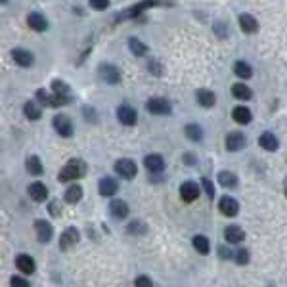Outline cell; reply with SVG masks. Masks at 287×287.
Listing matches in <instances>:
<instances>
[{
	"label": "cell",
	"instance_id": "cell-6",
	"mask_svg": "<svg viewBox=\"0 0 287 287\" xmlns=\"http://www.w3.org/2000/svg\"><path fill=\"white\" fill-rule=\"evenodd\" d=\"M146 109L149 113H153V115H169L172 106L165 98H151V100L146 102Z\"/></svg>",
	"mask_w": 287,
	"mask_h": 287
},
{
	"label": "cell",
	"instance_id": "cell-44",
	"mask_svg": "<svg viewBox=\"0 0 287 287\" xmlns=\"http://www.w3.org/2000/svg\"><path fill=\"white\" fill-rule=\"evenodd\" d=\"M50 213H52L54 216H58V214L62 213V209L58 211V201H52V203H50Z\"/></svg>",
	"mask_w": 287,
	"mask_h": 287
},
{
	"label": "cell",
	"instance_id": "cell-46",
	"mask_svg": "<svg viewBox=\"0 0 287 287\" xmlns=\"http://www.w3.org/2000/svg\"><path fill=\"white\" fill-rule=\"evenodd\" d=\"M283 193H285V197H287V178L283 180Z\"/></svg>",
	"mask_w": 287,
	"mask_h": 287
},
{
	"label": "cell",
	"instance_id": "cell-32",
	"mask_svg": "<svg viewBox=\"0 0 287 287\" xmlns=\"http://www.w3.org/2000/svg\"><path fill=\"white\" fill-rule=\"evenodd\" d=\"M25 167H27V172L33 174V176H41L44 170L43 163H41V159H39L37 155H31V157L27 159V163H25Z\"/></svg>",
	"mask_w": 287,
	"mask_h": 287
},
{
	"label": "cell",
	"instance_id": "cell-1",
	"mask_svg": "<svg viewBox=\"0 0 287 287\" xmlns=\"http://www.w3.org/2000/svg\"><path fill=\"white\" fill-rule=\"evenodd\" d=\"M86 172V165L83 159H71L65 163V167L60 170L58 174V180L60 182H71L77 178H83Z\"/></svg>",
	"mask_w": 287,
	"mask_h": 287
},
{
	"label": "cell",
	"instance_id": "cell-18",
	"mask_svg": "<svg viewBox=\"0 0 287 287\" xmlns=\"http://www.w3.org/2000/svg\"><path fill=\"white\" fill-rule=\"evenodd\" d=\"M27 25L31 27L33 31L37 33H43L48 29V22H46V18H44L43 14H39V12H33L27 16Z\"/></svg>",
	"mask_w": 287,
	"mask_h": 287
},
{
	"label": "cell",
	"instance_id": "cell-7",
	"mask_svg": "<svg viewBox=\"0 0 287 287\" xmlns=\"http://www.w3.org/2000/svg\"><path fill=\"white\" fill-rule=\"evenodd\" d=\"M35 234H37V239H39L41 243H48L54 235L52 224L46 222V220H37V222H35Z\"/></svg>",
	"mask_w": 287,
	"mask_h": 287
},
{
	"label": "cell",
	"instance_id": "cell-40",
	"mask_svg": "<svg viewBox=\"0 0 287 287\" xmlns=\"http://www.w3.org/2000/svg\"><path fill=\"white\" fill-rule=\"evenodd\" d=\"M10 285L12 287H31L29 285V281L25 279V277H20V276H14L10 279Z\"/></svg>",
	"mask_w": 287,
	"mask_h": 287
},
{
	"label": "cell",
	"instance_id": "cell-29",
	"mask_svg": "<svg viewBox=\"0 0 287 287\" xmlns=\"http://www.w3.org/2000/svg\"><path fill=\"white\" fill-rule=\"evenodd\" d=\"M184 134H186V138L191 140V142H201L203 140L201 127H199V125H195V123L186 125V127H184Z\"/></svg>",
	"mask_w": 287,
	"mask_h": 287
},
{
	"label": "cell",
	"instance_id": "cell-35",
	"mask_svg": "<svg viewBox=\"0 0 287 287\" xmlns=\"http://www.w3.org/2000/svg\"><path fill=\"white\" fill-rule=\"evenodd\" d=\"M52 90L56 92V94L65 96V98H69V100H71V90H69V86L65 85L64 81H54V83H52Z\"/></svg>",
	"mask_w": 287,
	"mask_h": 287
},
{
	"label": "cell",
	"instance_id": "cell-11",
	"mask_svg": "<svg viewBox=\"0 0 287 287\" xmlns=\"http://www.w3.org/2000/svg\"><path fill=\"white\" fill-rule=\"evenodd\" d=\"M153 6H157V2H155V0H144V2H138L136 6H132V8H128V10L123 12V16H121V18H127V20H136L142 12L148 10V8H153Z\"/></svg>",
	"mask_w": 287,
	"mask_h": 287
},
{
	"label": "cell",
	"instance_id": "cell-5",
	"mask_svg": "<svg viewBox=\"0 0 287 287\" xmlns=\"http://www.w3.org/2000/svg\"><path fill=\"white\" fill-rule=\"evenodd\" d=\"M54 128H56V132L60 134V136H64V138H69V136H73V123H71V119L64 115V113H60V115H56L54 117Z\"/></svg>",
	"mask_w": 287,
	"mask_h": 287
},
{
	"label": "cell",
	"instance_id": "cell-41",
	"mask_svg": "<svg viewBox=\"0 0 287 287\" xmlns=\"http://www.w3.org/2000/svg\"><path fill=\"white\" fill-rule=\"evenodd\" d=\"M134 287H153V283H151V279H149L148 276H140V277H136Z\"/></svg>",
	"mask_w": 287,
	"mask_h": 287
},
{
	"label": "cell",
	"instance_id": "cell-38",
	"mask_svg": "<svg viewBox=\"0 0 287 287\" xmlns=\"http://www.w3.org/2000/svg\"><path fill=\"white\" fill-rule=\"evenodd\" d=\"M88 4L98 12H104L109 8V0H88Z\"/></svg>",
	"mask_w": 287,
	"mask_h": 287
},
{
	"label": "cell",
	"instance_id": "cell-30",
	"mask_svg": "<svg viewBox=\"0 0 287 287\" xmlns=\"http://www.w3.org/2000/svg\"><path fill=\"white\" fill-rule=\"evenodd\" d=\"M23 115L29 119V121H39V119L43 117V111H41V107L37 106L35 102H27L23 106Z\"/></svg>",
	"mask_w": 287,
	"mask_h": 287
},
{
	"label": "cell",
	"instance_id": "cell-16",
	"mask_svg": "<svg viewBox=\"0 0 287 287\" xmlns=\"http://www.w3.org/2000/svg\"><path fill=\"white\" fill-rule=\"evenodd\" d=\"M98 190H100V193L104 195V197H111V195H115L119 190V184L115 178H111V176H104L102 180H100V184H98Z\"/></svg>",
	"mask_w": 287,
	"mask_h": 287
},
{
	"label": "cell",
	"instance_id": "cell-24",
	"mask_svg": "<svg viewBox=\"0 0 287 287\" xmlns=\"http://www.w3.org/2000/svg\"><path fill=\"white\" fill-rule=\"evenodd\" d=\"M232 117H234V121L235 123H239V125H249L251 119H253V115H251V109H249V107L237 106L234 111H232Z\"/></svg>",
	"mask_w": 287,
	"mask_h": 287
},
{
	"label": "cell",
	"instance_id": "cell-17",
	"mask_svg": "<svg viewBox=\"0 0 287 287\" xmlns=\"http://www.w3.org/2000/svg\"><path fill=\"white\" fill-rule=\"evenodd\" d=\"M224 239H226L228 243H241L245 239L243 228H239L237 224H230V226L224 230Z\"/></svg>",
	"mask_w": 287,
	"mask_h": 287
},
{
	"label": "cell",
	"instance_id": "cell-9",
	"mask_svg": "<svg viewBox=\"0 0 287 287\" xmlns=\"http://www.w3.org/2000/svg\"><path fill=\"white\" fill-rule=\"evenodd\" d=\"M199 186L195 184V182H184L180 186V197H182V201H186V203H191V201H195L197 197H199Z\"/></svg>",
	"mask_w": 287,
	"mask_h": 287
},
{
	"label": "cell",
	"instance_id": "cell-28",
	"mask_svg": "<svg viewBox=\"0 0 287 287\" xmlns=\"http://www.w3.org/2000/svg\"><path fill=\"white\" fill-rule=\"evenodd\" d=\"M81 199H83V188L79 184L69 186L67 191H65V201L69 203V205H75V203H79Z\"/></svg>",
	"mask_w": 287,
	"mask_h": 287
},
{
	"label": "cell",
	"instance_id": "cell-34",
	"mask_svg": "<svg viewBox=\"0 0 287 287\" xmlns=\"http://www.w3.org/2000/svg\"><path fill=\"white\" fill-rule=\"evenodd\" d=\"M128 48H130V52L134 54V56H144V54L148 52V46L138 41V39H130L128 41Z\"/></svg>",
	"mask_w": 287,
	"mask_h": 287
},
{
	"label": "cell",
	"instance_id": "cell-13",
	"mask_svg": "<svg viewBox=\"0 0 287 287\" xmlns=\"http://www.w3.org/2000/svg\"><path fill=\"white\" fill-rule=\"evenodd\" d=\"M144 165H146V169H148L151 174H157V172H163V170H165V159H163L161 155H157V153L146 155Z\"/></svg>",
	"mask_w": 287,
	"mask_h": 287
},
{
	"label": "cell",
	"instance_id": "cell-2",
	"mask_svg": "<svg viewBox=\"0 0 287 287\" xmlns=\"http://www.w3.org/2000/svg\"><path fill=\"white\" fill-rule=\"evenodd\" d=\"M37 100L39 102H43L44 106H48V107H60V106H67L71 100L69 98H65V96H60V94H48L46 90H37Z\"/></svg>",
	"mask_w": 287,
	"mask_h": 287
},
{
	"label": "cell",
	"instance_id": "cell-33",
	"mask_svg": "<svg viewBox=\"0 0 287 287\" xmlns=\"http://www.w3.org/2000/svg\"><path fill=\"white\" fill-rule=\"evenodd\" d=\"M234 73L239 77V79H251V75H253V69H251V65L245 64V62H235L234 64Z\"/></svg>",
	"mask_w": 287,
	"mask_h": 287
},
{
	"label": "cell",
	"instance_id": "cell-4",
	"mask_svg": "<svg viewBox=\"0 0 287 287\" xmlns=\"http://www.w3.org/2000/svg\"><path fill=\"white\" fill-rule=\"evenodd\" d=\"M98 77L107 83V85H117L119 81H121V73H119V69L115 65L111 64H102L98 67Z\"/></svg>",
	"mask_w": 287,
	"mask_h": 287
},
{
	"label": "cell",
	"instance_id": "cell-45",
	"mask_svg": "<svg viewBox=\"0 0 287 287\" xmlns=\"http://www.w3.org/2000/svg\"><path fill=\"white\" fill-rule=\"evenodd\" d=\"M184 161H186L188 165H193V163H195V161H193V155H190V153H188V155H184Z\"/></svg>",
	"mask_w": 287,
	"mask_h": 287
},
{
	"label": "cell",
	"instance_id": "cell-15",
	"mask_svg": "<svg viewBox=\"0 0 287 287\" xmlns=\"http://www.w3.org/2000/svg\"><path fill=\"white\" fill-rule=\"evenodd\" d=\"M245 144H247V138L241 132H230L226 136V149L228 151H239V149L245 148Z\"/></svg>",
	"mask_w": 287,
	"mask_h": 287
},
{
	"label": "cell",
	"instance_id": "cell-22",
	"mask_svg": "<svg viewBox=\"0 0 287 287\" xmlns=\"http://www.w3.org/2000/svg\"><path fill=\"white\" fill-rule=\"evenodd\" d=\"M16 266H18V270L23 272V274H33V272L37 270V264H35L33 256H29V255H18V258H16Z\"/></svg>",
	"mask_w": 287,
	"mask_h": 287
},
{
	"label": "cell",
	"instance_id": "cell-20",
	"mask_svg": "<svg viewBox=\"0 0 287 287\" xmlns=\"http://www.w3.org/2000/svg\"><path fill=\"white\" fill-rule=\"evenodd\" d=\"M29 195H31L33 201L43 203L48 197V188L44 186L43 182H33L31 186H29Z\"/></svg>",
	"mask_w": 287,
	"mask_h": 287
},
{
	"label": "cell",
	"instance_id": "cell-3",
	"mask_svg": "<svg viewBox=\"0 0 287 287\" xmlns=\"http://www.w3.org/2000/svg\"><path fill=\"white\" fill-rule=\"evenodd\" d=\"M115 172L125 180H132L136 176V172H138V167H136V163L132 159H119L115 163Z\"/></svg>",
	"mask_w": 287,
	"mask_h": 287
},
{
	"label": "cell",
	"instance_id": "cell-36",
	"mask_svg": "<svg viewBox=\"0 0 287 287\" xmlns=\"http://www.w3.org/2000/svg\"><path fill=\"white\" fill-rule=\"evenodd\" d=\"M148 232V226L142 222V220H132L128 224V234H136V235H142Z\"/></svg>",
	"mask_w": 287,
	"mask_h": 287
},
{
	"label": "cell",
	"instance_id": "cell-25",
	"mask_svg": "<svg viewBox=\"0 0 287 287\" xmlns=\"http://www.w3.org/2000/svg\"><path fill=\"white\" fill-rule=\"evenodd\" d=\"M258 144H260V148L266 149V151H276V149L279 148V142H277V138L272 134V132H264V134H260Z\"/></svg>",
	"mask_w": 287,
	"mask_h": 287
},
{
	"label": "cell",
	"instance_id": "cell-42",
	"mask_svg": "<svg viewBox=\"0 0 287 287\" xmlns=\"http://www.w3.org/2000/svg\"><path fill=\"white\" fill-rule=\"evenodd\" d=\"M83 111H85V117L88 119V121H92V123H96V121H98V119H96V113H94V109H92V107H85Z\"/></svg>",
	"mask_w": 287,
	"mask_h": 287
},
{
	"label": "cell",
	"instance_id": "cell-19",
	"mask_svg": "<svg viewBox=\"0 0 287 287\" xmlns=\"http://www.w3.org/2000/svg\"><path fill=\"white\" fill-rule=\"evenodd\" d=\"M109 213L113 218H117V220H123V218H127L128 216V205L127 201H123V199H115V201L109 203Z\"/></svg>",
	"mask_w": 287,
	"mask_h": 287
},
{
	"label": "cell",
	"instance_id": "cell-8",
	"mask_svg": "<svg viewBox=\"0 0 287 287\" xmlns=\"http://www.w3.org/2000/svg\"><path fill=\"white\" fill-rule=\"evenodd\" d=\"M79 237H81V234H79L77 228H67L62 234V237H60V249L62 251H69L71 247L79 243Z\"/></svg>",
	"mask_w": 287,
	"mask_h": 287
},
{
	"label": "cell",
	"instance_id": "cell-26",
	"mask_svg": "<svg viewBox=\"0 0 287 287\" xmlns=\"http://www.w3.org/2000/svg\"><path fill=\"white\" fill-rule=\"evenodd\" d=\"M232 96H234L235 100H243V102H247V100L253 98V90H251L247 85H243V83H237V85L232 86Z\"/></svg>",
	"mask_w": 287,
	"mask_h": 287
},
{
	"label": "cell",
	"instance_id": "cell-14",
	"mask_svg": "<svg viewBox=\"0 0 287 287\" xmlns=\"http://www.w3.org/2000/svg\"><path fill=\"white\" fill-rule=\"evenodd\" d=\"M12 58H14V62L20 65V67H31L33 62H35L33 54L29 50H25V48H14L12 50Z\"/></svg>",
	"mask_w": 287,
	"mask_h": 287
},
{
	"label": "cell",
	"instance_id": "cell-39",
	"mask_svg": "<svg viewBox=\"0 0 287 287\" xmlns=\"http://www.w3.org/2000/svg\"><path fill=\"white\" fill-rule=\"evenodd\" d=\"M201 186H203V190H205V193H207V195H209V197L213 199V197H214V186H213V182L209 180V178H203V180H201Z\"/></svg>",
	"mask_w": 287,
	"mask_h": 287
},
{
	"label": "cell",
	"instance_id": "cell-12",
	"mask_svg": "<svg viewBox=\"0 0 287 287\" xmlns=\"http://www.w3.org/2000/svg\"><path fill=\"white\" fill-rule=\"evenodd\" d=\"M117 119L125 125V127H132V125H136V109H132L130 106H121L117 109Z\"/></svg>",
	"mask_w": 287,
	"mask_h": 287
},
{
	"label": "cell",
	"instance_id": "cell-31",
	"mask_svg": "<svg viewBox=\"0 0 287 287\" xmlns=\"http://www.w3.org/2000/svg\"><path fill=\"white\" fill-rule=\"evenodd\" d=\"M218 182H220V186L232 190V188L237 186V176L230 170H222V172H218Z\"/></svg>",
	"mask_w": 287,
	"mask_h": 287
},
{
	"label": "cell",
	"instance_id": "cell-21",
	"mask_svg": "<svg viewBox=\"0 0 287 287\" xmlns=\"http://www.w3.org/2000/svg\"><path fill=\"white\" fill-rule=\"evenodd\" d=\"M239 27H241V31L247 33V35H253V33L258 31V22H256L251 14H241V16H239Z\"/></svg>",
	"mask_w": 287,
	"mask_h": 287
},
{
	"label": "cell",
	"instance_id": "cell-23",
	"mask_svg": "<svg viewBox=\"0 0 287 287\" xmlns=\"http://www.w3.org/2000/svg\"><path fill=\"white\" fill-rule=\"evenodd\" d=\"M197 104L203 107H213L216 104V96H214L213 90H207V88H201L197 90Z\"/></svg>",
	"mask_w": 287,
	"mask_h": 287
},
{
	"label": "cell",
	"instance_id": "cell-27",
	"mask_svg": "<svg viewBox=\"0 0 287 287\" xmlns=\"http://www.w3.org/2000/svg\"><path fill=\"white\" fill-rule=\"evenodd\" d=\"M191 243H193V249H195L199 255H209V251H211V241H209L205 235H193Z\"/></svg>",
	"mask_w": 287,
	"mask_h": 287
},
{
	"label": "cell",
	"instance_id": "cell-10",
	"mask_svg": "<svg viewBox=\"0 0 287 287\" xmlns=\"http://www.w3.org/2000/svg\"><path fill=\"white\" fill-rule=\"evenodd\" d=\"M218 209H220V213L224 216H235L239 213V203L235 201L234 197H230V195H224L222 199L218 201Z\"/></svg>",
	"mask_w": 287,
	"mask_h": 287
},
{
	"label": "cell",
	"instance_id": "cell-43",
	"mask_svg": "<svg viewBox=\"0 0 287 287\" xmlns=\"http://www.w3.org/2000/svg\"><path fill=\"white\" fill-rule=\"evenodd\" d=\"M218 253H220V256H222V258H232V253H230V251H226V247H218Z\"/></svg>",
	"mask_w": 287,
	"mask_h": 287
},
{
	"label": "cell",
	"instance_id": "cell-37",
	"mask_svg": "<svg viewBox=\"0 0 287 287\" xmlns=\"http://www.w3.org/2000/svg\"><path fill=\"white\" fill-rule=\"evenodd\" d=\"M234 260L237 264H247L249 262V251L247 249H239L234 253Z\"/></svg>",
	"mask_w": 287,
	"mask_h": 287
}]
</instances>
